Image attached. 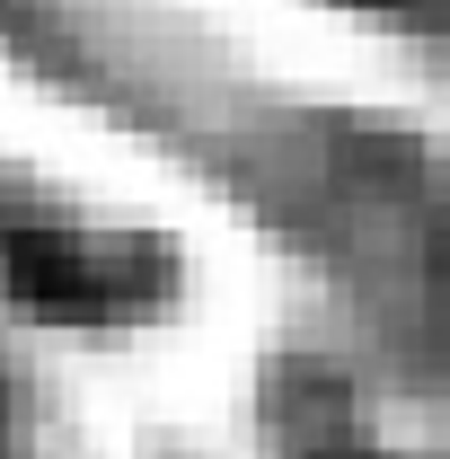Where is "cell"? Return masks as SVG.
Segmentation results:
<instances>
[{
    "label": "cell",
    "mask_w": 450,
    "mask_h": 459,
    "mask_svg": "<svg viewBox=\"0 0 450 459\" xmlns=\"http://www.w3.org/2000/svg\"><path fill=\"white\" fill-rule=\"evenodd\" d=\"M353 9H415V0H353Z\"/></svg>",
    "instance_id": "3957f363"
},
{
    "label": "cell",
    "mask_w": 450,
    "mask_h": 459,
    "mask_svg": "<svg viewBox=\"0 0 450 459\" xmlns=\"http://www.w3.org/2000/svg\"><path fill=\"white\" fill-rule=\"evenodd\" d=\"M0 459H18V433H9V389H0Z\"/></svg>",
    "instance_id": "7a4b0ae2"
},
{
    "label": "cell",
    "mask_w": 450,
    "mask_h": 459,
    "mask_svg": "<svg viewBox=\"0 0 450 459\" xmlns=\"http://www.w3.org/2000/svg\"><path fill=\"white\" fill-rule=\"evenodd\" d=\"M0 300L45 327H124L169 300V256L62 195L0 186Z\"/></svg>",
    "instance_id": "6da1fadb"
}]
</instances>
